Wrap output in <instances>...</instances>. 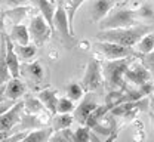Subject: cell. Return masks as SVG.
<instances>
[{"instance_id": "cell-1", "label": "cell", "mask_w": 154, "mask_h": 142, "mask_svg": "<svg viewBox=\"0 0 154 142\" xmlns=\"http://www.w3.org/2000/svg\"><path fill=\"white\" fill-rule=\"evenodd\" d=\"M153 27L145 24H136L128 28H117V30H104L96 34L98 41H108L116 43L125 47H135L136 43L141 40L145 34L151 33Z\"/></svg>"}, {"instance_id": "cell-2", "label": "cell", "mask_w": 154, "mask_h": 142, "mask_svg": "<svg viewBox=\"0 0 154 142\" xmlns=\"http://www.w3.org/2000/svg\"><path fill=\"white\" fill-rule=\"evenodd\" d=\"M135 61V58H125V59H113V61H104L101 64L104 84L110 90H123L126 87L125 83V71L128 67Z\"/></svg>"}, {"instance_id": "cell-3", "label": "cell", "mask_w": 154, "mask_h": 142, "mask_svg": "<svg viewBox=\"0 0 154 142\" xmlns=\"http://www.w3.org/2000/svg\"><path fill=\"white\" fill-rule=\"evenodd\" d=\"M136 12L132 9L126 8H117L116 11H111L102 21H99V28L101 31L104 30H117V28H128L134 27L136 20Z\"/></svg>"}, {"instance_id": "cell-4", "label": "cell", "mask_w": 154, "mask_h": 142, "mask_svg": "<svg viewBox=\"0 0 154 142\" xmlns=\"http://www.w3.org/2000/svg\"><path fill=\"white\" fill-rule=\"evenodd\" d=\"M82 87L85 92H102L104 90V77L101 70V62L96 58H92L85 68V74L82 79Z\"/></svg>"}, {"instance_id": "cell-5", "label": "cell", "mask_w": 154, "mask_h": 142, "mask_svg": "<svg viewBox=\"0 0 154 142\" xmlns=\"http://www.w3.org/2000/svg\"><path fill=\"white\" fill-rule=\"evenodd\" d=\"M54 31H57L59 34L61 40L64 41L65 46L71 47L74 44V33L71 30L68 15H67V11H65L62 0L57 2V11H55V15H54Z\"/></svg>"}, {"instance_id": "cell-6", "label": "cell", "mask_w": 154, "mask_h": 142, "mask_svg": "<svg viewBox=\"0 0 154 142\" xmlns=\"http://www.w3.org/2000/svg\"><path fill=\"white\" fill-rule=\"evenodd\" d=\"M95 50L101 53L105 61H113V59H125V58H139V53L134 47H125L116 43H108V41H96Z\"/></svg>"}, {"instance_id": "cell-7", "label": "cell", "mask_w": 154, "mask_h": 142, "mask_svg": "<svg viewBox=\"0 0 154 142\" xmlns=\"http://www.w3.org/2000/svg\"><path fill=\"white\" fill-rule=\"evenodd\" d=\"M30 36L34 39V44L36 46H43L46 41L49 40V37L52 36V28L49 27V24L46 20L37 14L34 17H31L30 20Z\"/></svg>"}, {"instance_id": "cell-8", "label": "cell", "mask_w": 154, "mask_h": 142, "mask_svg": "<svg viewBox=\"0 0 154 142\" xmlns=\"http://www.w3.org/2000/svg\"><path fill=\"white\" fill-rule=\"evenodd\" d=\"M98 107H99V104H98V95H96L95 92H86L85 96L79 101L77 107L74 108L73 117H74V120H77L82 126H85L86 119L91 116L92 111H95Z\"/></svg>"}, {"instance_id": "cell-9", "label": "cell", "mask_w": 154, "mask_h": 142, "mask_svg": "<svg viewBox=\"0 0 154 142\" xmlns=\"http://www.w3.org/2000/svg\"><path fill=\"white\" fill-rule=\"evenodd\" d=\"M24 111V101H17L15 105L0 116V132H11L19 122H21V113Z\"/></svg>"}, {"instance_id": "cell-10", "label": "cell", "mask_w": 154, "mask_h": 142, "mask_svg": "<svg viewBox=\"0 0 154 142\" xmlns=\"http://www.w3.org/2000/svg\"><path fill=\"white\" fill-rule=\"evenodd\" d=\"M123 77H125L128 81H131L132 84L141 86V84L150 81L151 74L148 73V70H147L141 62H135L134 61L129 67H128V70L125 71V76H123Z\"/></svg>"}, {"instance_id": "cell-11", "label": "cell", "mask_w": 154, "mask_h": 142, "mask_svg": "<svg viewBox=\"0 0 154 142\" xmlns=\"http://www.w3.org/2000/svg\"><path fill=\"white\" fill-rule=\"evenodd\" d=\"M117 6L116 0H92L91 5V20L94 22L102 21Z\"/></svg>"}, {"instance_id": "cell-12", "label": "cell", "mask_w": 154, "mask_h": 142, "mask_svg": "<svg viewBox=\"0 0 154 142\" xmlns=\"http://www.w3.org/2000/svg\"><path fill=\"white\" fill-rule=\"evenodd\" d=\"M6 64H8V68L11 71V76L14 79H18L19 70H21L19 56L17 53V50H15V44L11 40L9 34H6Z\"/></svg>"}, {"instance_id": "cell-13", "label": "cell", "mask_w": 154, "mask_h": 142, "mask_svg": "<svg viewBox=\"0 0 154 142\" xmlns=\"http://www.w3.org/2000/svg\"><path fill=\"white\" fill-rule=\"evenodd\" d=\"M27 92V86L21 79H11L8 81V84L5 86V99H11V101H18L21 96H24Z\"/></svg>"}, {"instance_id": "cell-14", "label": "cell", "mask_w": 154, "mask_h": 142, "mask_svg": "<svg viewBox=\"0 0 154 142\" xmlns=\"http://www.w3.org/2000/svg\"><path fill=\"white\" fill-rule=\"evenodd\" d=\"M37 98L42 101V104L45 105V108H46L52 116L58 114L57 107H58V99H59V98H58V92L55 89H43V90H40Z\"/></svg>"}, {"instance_id": "cell-15", "label": "cell", "mask_w": 154, "mask_h": 142, "mask_svg": "<svg viewBox=\"0 0 154 142\" xmlns=\"http://www.w3.org/2000/svg\"><path fill=\"white\" fill-rule=\"evenodd\" d=\"M12 79L6 64V33L0 34V84H5Z\"/></svg>"}, {"instance_id": "cell-16", "label": "cell", "mask_w": 154, "mask_h": 142, "mask_svg": "<svg viewBox=\"0 0 154 142\" xmlns=\"http://www.w3.org/2000/svg\"><path fill=\"white\" fill-rule=\"evenodd\" d=\"M33 2L36 3V6L40 11V15L46 20V22L49 24V27L52 28V33H54V15L57 11V3L49 2V0H33Z\"/></svg>"}, {"instance_id": "cell-17", "label": "cell", "mask_w": 154, "mask_h": 142, "mask_svg": "<svg viewBox=\"0 0 154 142\" xmlns=\"http://www.w3.org/2000/svg\"><path fill=\"white\" fill-rule=\"evenodd\" d=\"M22 73L27 76V79H30L34 83H40L43 80V76H45V70H43V65L38 61H33V62H27L22 65Z\"/></svg>"}, {"instance_id": "cell-18", "label": "cell", "mask_w": 154, "mask_h": 142, "mask_svg": "<svg viewBox=\"0 0 154 142\" xmlns=\"http://www.w3.org/2000/svg\"><path fill=\"white\" fill-rule=\"evenodd\" d=\"M9 37L11 40L14 41V44H21V46H25V44H30V31H28V27L24 25V24H18V25H14L11 33H9Z\"/></svg>"}, {"instance_id": "cell-19", "label": "cell", "mask_w": 154, "mask_h": 142, "mask_svg": "<svg viewBox=\"0 0 154 142\" xmlns=\"http://www.w3.org/2000/svg\"><path fill=\"white\" fill-rule=\"evenodd\" d=\"M31 11H33V8L27 5V6H19V8H11V9L5 11L3 15H5V18L11 20V22H12L14 25H18Z\"/></svg>"}, {"instance_id": "cell-20", "label": "cell", "mask_w": 154, "mask_h": 142, "mask_svg": "<svg viewBox=\"0 0 154 142\" xmlns=\"http://www.w3.org/2000/svg\"><path fill=\"white\" fill-rule=\"evenodd\" d=\"M54 129L52 127H42L37 130H31L27 133V136L21 142H46L49 141V138L52 136Z\"/></svg>"}, {"instance_id": "cell-21", "label": "cell", "mask_w": 154, "mask_h": 142, "mask_svg": "<svg viewBox=\"0 0 154 142\" xmlns=\"http://www.w3.org/2000/svg\"><path fill=\"white\" fill-rule=\"evenodd\" d=\"M45 126V122L40 120L38 116H31V114H25L21 117V126H19V132H25V130H37Z\"/></svg>"}, {"instance_id": "cell-22", "label": "cell", "mask_w": 154, "mask_h": 142, "mask_svg": "<svg viewBox=\"0 0 154 142\" xmlns=\"http://www.w3.org/2000/svg\"><path fill=\"white\" fill-rule=\"evenodd\" d=\"M74 122V117L71 114H55L52 117V129L54 132H61L65 129H70Z\"/></svg>"}, {"instance_id": "cell-23", "label": "cell", "mask_w": 154, "mask_h": 142, "mask_svg": "<svg viewBox=\"0 0 154 142\" xmlns=\"http://www.w3.org/2000/svg\"><path fill=\"white\" fill-rule=\"evenodd\" d=\"M45 105L37 96H27L24 99V113L25 114H31V116H38L43 111Z\"/></svg>"}, {"instance_id": "cell-24", "label": "cell", "mask_w": 154, "mask_h": 142, "mask_svg": "<svg viewBox=\"0 0 154 142\" xmlns=\"http://www.w3.org/2000/svg\"><path fill=\"white\" fill-rule=\"evenodd\" d=\"M108 111H110V108H108L105 104L99 105L95 111H92V113H91V116L86 119L85 126H86V127H89V129H92L95 124H98V123H99L102 119H104V117H105V116H107V113H108Z\"/></svg>"}, {"instance_id": "cell-25", "label": "cell", "mask_w": 154, "mask_h": 142, "mask_svg": "<svg viewBox=\"0 0 154 142\" xmlns=\"http://www.w3.org/2000/svg\"><path fill=\"white\" fill-rule=\"evenodd\" d=\"M139 55H147L151 53L154 50V33L145 34L141 40L136 43V49H135Z\"/></svg>"}, {"instance_id": "cell-26", "label": "cell", "mask_w": 154, "mask_h": 142, "mask_svg": "<svg viewBox=\"0 0 154 142\" xmlns=\"http://www.w3.org/2000/svg\"><path fill=\"white\" fill-rule=\"evenodd\" d=\"M88 2V0H68L67 5H65V11H67V15H68V21H70V25H71V30L74 33V18H76L77 11L82 8V5Z\"/></svg>"}, {"instance_id": "cell-27", "label": "cell", "mask_w": 154, "mask_h": 142, "mask_svg": "<svg viewBox=\"0 0 154 142\" xmlns=\"http://www.w3.org/2000/svg\"><path fill=\"white\" fill-rule=\"evenodd\" d=\"M15 50L18 53V56L21 59H33L37 53V46L34 43H30V44H25V46H21V44H15Z\"/></svg>"}, {"instance_id": "cell-28", "label": "cell", "mask_w": 154, "mask_h": 142, "mask_svg": "<svg viewBox=\"0 0 154 142\" xmlns=\"http://www.w3.org/2000/svg\"><path fill=\"white\" fill-rule=\"evenodd\" d=\"M65 92H67V98L71 99L73 102L80 101V99L85 96V93H86V92L83 90V87H82L80 83H70V84H67Z\"/></svg>"}, {"instance_id": "cell-29", "label": "cell", "mask_w": 154, "mask_h": 142, "mask_svg": "<svg viewBox=\"0 0 154 142\" xmlns=\"http://www.w3.org/2000/svg\"><path fill=\"white\" fill-rule=\"evenodd\" d=\"M74 108H76L74 102L71 99H68L67 96L58 99V107H57L58 114H71L74 111Z\"/></svg>"}, {"instance_id": "cell-30", "label": "cell", "mask_w": 154, "mask_h": 142, "mask_svg": "<svg viewBox=\"0 0 154 142\" xmlns=\"http://www.w3.org/2000/svg\"><path fill=\"white\" fill-rule=\"evenodd\" d=\"M89 133L91 129L86 126L77 127V130L73 132V142H89Z\"/></svg>"}, {"instance_id": "cell-31", "label": "cell", "mask_w": 154, "mask_h": 142, "mask_svg": "<svg viewBox=\"0 0 154 142\" xmlns=\"http://www.w3.org/2000/svg\"><path fill=\"white\" fill-rule=\"evenodd\" d=\"M49 142H73V132L70 129L57 132L54 136L49 138Z\"/></svg>"}, {"instance_id": "cell-32", "label": "cell", "mask_w": 154, "mask_h": 142, "mask_svg": "<svg viewBox=\"0 0 154 142\" xmlns=\"http://www.w3.org/2000/svg\"><path fill=\"white\" fill-rule=\"evenodd\" d=\"M139 61L148 70L150 74H154V52L147 53V55H139Z\"/></svg>"}, {"instance_id": "cell-33", "label": "cell", "mask_w": 154, "mask_h": 142, "mask_svg": "<svg viewBox=\"0 0 154 142\" xmlns=\"http://www.w3.org/2000/svg\"><path fill=\"white\" fill-rule=\"evenodd\" d=\"M138 90H139V93H141L144 98H145V96H151L153 92H154V83L151 80L147 81V83L138 86Z\"/></svg>"}, {"instance_id": "cell-34", "label": "cell", "mask_w": 154, "mask_h": 142, "mask_svg": "<svg viewBox=\"0 0 154 142\" xmlns=\"http://www.w3.org/2000/svg\"><path fill=\"white\" fill-rule=\"evenodd\" d=\"M28 132H15L14 135H9L6 139H3L2 142H21L25 136H27Z\"/></svg>"}, {"instance_id": "cell-35", "label": "cell", "mask_w": 154, "mask_h": 142, "mask_svg": "<svg viewBox=\"0 0 154 142\" xmlns=\"http://www.w3.org/2000/svg\"><path fill=\"white\" fill-rule=\"evenodd\" d=\"M15 102L17 101H11V99H5V101L0 102V116L5 114L6 111H9V110L15 105Z\"/></svg>"}, {"instance_id": "cell-36", "label": "cell", "mask_w": 154, "mask_h": 142, "mask_svg": "<svg viewBox=\"0 0 154 142\" xmlns=\"http://www.w3.org/2000/svg\"><path fill=\"white\" fill-rule=\"evenodd\" d=\"M136 15H141V17H145V18H153L154 12L150 6H142L139 11H136Z\"/></svg>"}, {"instance_id": "cell-37", "label": "cell", "mask_w": 154, "mask_h": 142, "mask_svg": "<svg viewBox=\"0 0 154 142\" xmlns=\"http://www.w3.org/2000/svg\"><path fill=\"white\" fill-rule=\"evenodd\" d=\"M5 2L11 8H19V6H27V2L28 0H5Z\"/></svg>"}, {"instance_id": "cell-38", "label": "cell", "mask_w": 154, "mask_h": 142, "mask_svg": "<svg viewBox=\"0 0 154 142\" xmlns=\"http://www.w3.org/2000/svg\"><path fill=\"white\" fill-rule=\"evenodd\" d=\"M89 142H101V138L96 135L94 130H91V133H89Z\"/></svg>"}, {"instance_id": "cell-39", "label": "cell", "mask_w": 154, "mask_h": 142, "mask_svg": "<svg viewBox=\"0 0 154 142\" xmlns=\"http://www.w3.org/2000/svg\"><path fill=\"white\" fill-rule=\"evenodd\" d=\"M3 20H5V15L0 14V34L5 33V22H3Z\"/></svg>"}, {"instance_id": "cell-40", "label": "cell", "mask_w": 154, "mask_h": 142, "mask_svg": "<svg viewBox=\"0 0 154 142\" xmlns=\"http://www.w3.org/2000/svg\"><path fill=\"white\" fill-rule=\"evenodd\" d=\"M148 107H150L151 113H154V95H151V96H150V101H148Z\"/></svg>"}, {"instance_id": "cell-41", "label": "cell", "mask_w": 154, "mask_h": 142, "mask_svg": "<svg viewBox=\"0 0 154 142\" xmlns=\"http://www.w3.org/2000/svg\"><path fill=\"white\" fill-rule=\"evenodd\" d=\"M5 86L6 84H0V102L5 101L3 98H5Z\"/></svg>"}, {"instance_id": "cell-42", "label": "cell", "mask_w": 154, "mask_h": 142, "mask_svg": "<svg viewBox=\"0 0 154 142\" xmlns=\"http://www.w3.org/2000/svg\"><path fill=\"white\" fill-rule=\"evenodd\" d=\"M9 135H11V132H0V142L3 141V139H6Z\"/></svg>"}, {"instance_id": "cell-43", "label": "cell", "mask_w": 154, "mask_h": 142, "mask_svg": "<svg viewBox=\"0 0 154 142\" xmlns=\"http://www.w3.org/2000/svg\"><path fill=\"white\" fill-rule=\"evenodd\" d=\"M150 117H151V122H153V124H154V113H150Z\"/></svg>"}, {"instance_id": "cell-44", "label": "cell", "mask_w": 154, "mask_h": 142, "mask_svg": "<svg viewBox=\"0 0 154 142\" xmlns=\"http://www.w3.org/2000/svg\"><path fill=\"white\" fill-rule=\"evenodd\" d=\"M49 2H54V3H57V0H49Z\"/></svg>"}, {"instance_id": "cell-45", "label": "cell", "mask_w": 154, "mask_h": 142, "mask_svg": "<svg viewBox=\"0 0 154 142\" xmlns=\"http://www.w3.org/2000/svg\"><path fill=\"white\" fill-rule=\"evenodd\" d=\"M123 2H125V3H128V2H131V0H123Z\"/></svg>"}, {"instance_id": "cell-46", "label": "cell", "mask_w": 154, "mask_h": 142, "mask_svg": "<svg viewBox=\"0 0 154 142\" xmlns=\"http://www.w3.org/2000/svg\"><path fill=\"white\" fill-rule=\"evenodd\" d=\"M0 3H2V0H0Z\"/></svg>"}, {"instance_id": "cell-47", "label": "cell", "mask_w": 154, "mask_h": 142, "mask_svg": "<svg viewBox=\"0 0 154 142\" xmlns=\"http://www.w3.org/2000/svg\"><path fill=\"white\" fill-rule=\"evenodd\" d=\"M153 52H154V50H153Z\"/></svg>"}, {"instance_id": "cell-48", "label": "cell", "mask_w": 154, "mask_h": 142, "mask_svg": "<svg viewBox=\"0 0 154 142\" xmlns=\"http://www.w3.org/2000/svg\"><path fill=\"white\" fill-rule=\"evenodd\" d=\"M153 18H154V17H153Z\"/></svg>"}]
</instances>
